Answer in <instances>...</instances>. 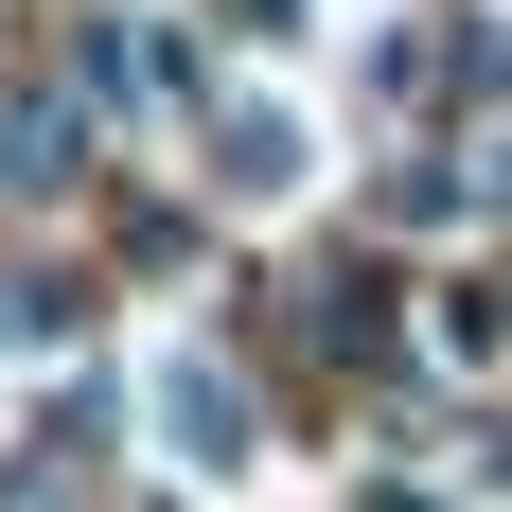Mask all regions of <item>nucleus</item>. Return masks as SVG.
Instances as JSON below:
<instances>
[{
    "label": "nucleus",
    "mask_w": 512,
    "mask_h": 512,
    "mask_svg": "<svg viewBox=\"0 0 512 512\" xmlns=\"http://www.w3.org/2000/svg\"><path fill=\"white\" fill-rule=\"evenodd\" d=\"M142 442H159V477H265V407H248V371L212 354V336H159L142 354Z\"/></svg>",
    "instance_id": "obj_1"
},
{
    "label": "nucleus",
    "mask_w": 512,
    "mask_h": 512,
    "mask_svg": "<svg viewBox=\"0 0 512 512\" xmlns=\"http://www.w3.org/2000/svg\"><path fill=\"white\" fill-rule=\"evenodd\" d=\"M71 106H106V124H195L212 53L177 36L159 0H89V18H71Z\"/></svg>",
    "instance_id": "obj_2"
},
{
    "label": "nucleus",
    "mask_w": 512,
    "mask_h": 512,
    "mask_svg": "<svg viewBox=\"0 0 512 512\" xmlns=\"http://www.w3.org/2000/svg\"><path fill=\"white\" fill-rule=\"evenodd\" d=\"M195 159H212L230 212H301V195H318V106H301V89H212V106H195Z\"/></svg>",
    "instance_id": "obj_3"
},
{
    "label": "nucleus",
    "mask_w": 512,
    "mask_h": 512,
    "mask_svg": "<svg viewBox=\"0 0 512 512\" xmlns=\"http://www.w3.org/2000/svg\"><path fill=\"white\" fill-rule=\"evenodd\" d=\"M424 336H442V371H495V354H512V283H495V265H460V283L424 301Z\"/></svg>",
    "instance_id": "obj_4"
},
{
    "label": "nucleus",
    "mask_w": 512,
    "mask_h": 512,
    "mask_svg": "<svg viewBox=\"0 0 512 512\" xmlns=\"http://www.w3.org/2000/svg\"><path fill=\"white\" fill-rule=\"evenodd\" d=\"M71 106H0V195H71Z\"/></svg>",
    "instance_id": "obj_5"
},
{
    "label": "nucleus",
    "mask_w": 512,
    "mask_h": 512,
    "mask_svg": "<svg viewBox=\"0 0 512 512\" xmlns=\"http://www.w3.org/2000/svg\"><path fill=\"white\" fill-rule=\"evenodd\" d=\"M53 336H89V301H71L53 265H18V283H0V354H53Z\"/></svg>",
    "instance_id": "obj_6"
},
{
    "label": "nucleus",
    "mask_w": 512,
    "mask_h": 512,
    "mask_svg": "<svg viewBox=\"0 0 512 512\" xmlns=\"http://www.w3.org/2000/svg\"><path fill=\"white\" fill-rule=\"evenodd\" d=\"M230 18H248V36H283V18H301V0H230Z\"/></svg>",
    "instance_id": "obj_7"
}]
</instances>
